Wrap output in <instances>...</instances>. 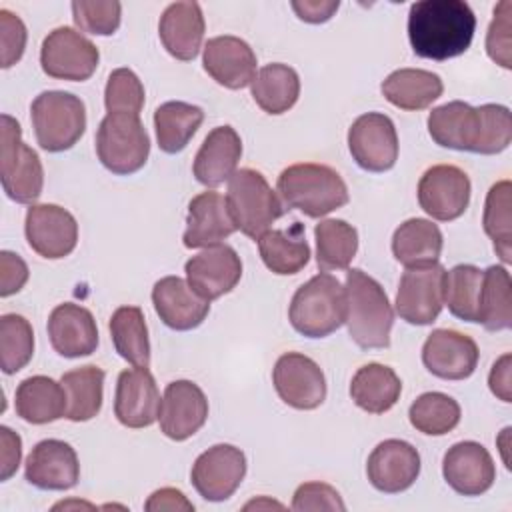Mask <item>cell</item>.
Returning <instances> with one entry per match:
<instances>
[{"label": "cell", "mask_w": 512, "mask_h": 512, "mask_svg": "<svg viewBox=\"0 0 512 512\" xmlns=\"http://www.w3.org/2000/svg\"><path fill=\"white\" fill-rule=\"evenodd\" d=\"M474 30L476 16L464 0H422L408 12V40L420 58L442 62L464 54Z\"/></svg>", "instance_id": "1"}, {"label": "cell", "mask_w": 512, "mask_h": 512, "mask_svg": "<svg viewBox=\"0 0 512 512\" xmlns=\"http://www.w3.org/2000/svg\"><path fill=\"white\" fill-rule=\"evenodd\" d=\"M346 320L348 334L364 350L388 348L394 324L392 304L378 280L360 268L346 272Z\"/></svg>", "instance_id": "2"}, {"label": "cell", "mask_w": 512, "mask_h": 512, "mask_svg": "<svg viewBox=\"0 0 512 512\" xmlns=\"http://www.w3.org/2000/svg\"><path fill=\"white\" fill-rule=\"evenodd\" d=\"M276 186L288 208L310 218H322L350 200L344 178L332 166L316 162H298L284 168Z\"/></svg>", "instance_id": "3"}, {"label": "cell", "mask_w": 512, "mask_h": 512, "mask_svg": "<svg viewBox=\"0 0 512 512\" xmlns=\"http://www.w3.org/2000/svg\"><path fill=\"white\" fill-rule=\"evenodd\" d=\"M288 320L306 338L330 336L346 320L344 286L328 272L312 276L294 292L288 306Z\"/></svg>", "instance_id": "4"}, {"label": "cell", "mask_w": 512, "mask_h": 512, "mask_svg": "<svg viewBox=\"0 0 512 512\" xmlns=\"http://www.w3.org/2000/svg\"><path fill=\"white\" fill-rule=\"evenodd\" d=\"M226 202L236 230L258 240L284 214V206L268 180L254 168H240L228 180Z\"/></svg>", "instance_id": "5"}, {"label": "cell", "mask_w": 512, "mask_h": 512, "mask_svg": "<svg viewBox=\"0 0 512 512\" xmlns=\"http://www.w3.org/2000/svg\"><path fill=\"white\" fill-rule=\"evenodd\" d=\"M30 120L42 150L64 152L84 136L86 106L70 92L46 90L32 100Z\"/></svg>", "instance_id": "6"}, {"label": "cell", "mask_w": 512, "mask_h": 512, "mask_svg": "<svg viewBox=\"0 0 512 512\" xmlns=\"http://www.w3.org/2000/svg\"><path fill=\"white\" fill-rule=\"evenodd\" d=\"M96 154L106 170L118 176L138 172L150 154V136L136 114H106L96 132Z\"/></svg>", "instance_id": "7"}, {"label": "cell", "mask_w": 512, "mask_h": 512, "mask_svg": "<svg viewBox=\"0 0 512 512\" xmlns=\"http://www.w3.org/2000/svg\"><path fill=\"white\" fill-rule=\"evenodd\" d=\"M0 178L6 196L18 204H34L44 186V168L34 148L22 142L20 124L2 114Z\"/></svg>", "instance_id": "8"}, {"label": "cell", "mask_w": 512, "mask_h": 512, "mask_svg": "<svg viewBox=\"0 0 512 512\" xmlns=\"http://www.w3.org/2000/svg\"><path fill=\"white\" fill-rule=\"evenodd\" d=\"M100 62L96 44L70 26H58L42 42L40 66L44 74L56 80L84 82Z\"/></svg>", "instance_id": "9"}, {"label": "cell", "mask_w": 512, "mask_h": 512, "mask_svg": "<svg viewBox=\"0 0 512 512\" xmlns=\"http://www.w3.org/2000/svg\"><path fill=\"white\" fill-rule=\"evenodd\" d=\"M444 266L440 262L406 268L396 292V314L414 326L432 324L444 306Z\"/></svg>", "instance_id": "10"}, {"label": "cell", "mask_w": 512, "mask_h": 512, "mask_svg": "<svg viewBox=\"0 0 512 512\" xmlns=\"http://www.w3.org/2000/svg\"><path fill=\"white\" fill-rule=\"evenodd\" d=\"M470 178L454 164L430 166L418 182L420 208L438 222L460 218L470 204Z\"/></svg>", "instance_id": "11"}, {"label": "cell", "mask_w": 512, "mask_h": 512, "mask_svg": "<svg viewBox=\"0 0 512 512\" xmlns=\"http://www.w3.org/2000/svg\"><path fill=\"white\" fill-rule=\"evenodd\" d=\"M246 476V456L232 444H214L202 452L190 470L194 490L208 502L228 500Z\"/></svg>", "instance_id": "12"}, {"label": "cell", "mask_w": 512, "mask_h": 512, "mask_svg": "<svg viewBox=\"0 0 512 512\" xmlns=\"http://www.w3.org/2000/svg\"><path fill=\"white\" fill-rule=\"evenodd\" d=\"M348 150L366 172H386L398 160V134L390 116L366 112L348 130Z\"/></svg>", "instance_id": "13"}, {"label": "cell", "mask_w": 512, "mask_h": 512, "mask_svg": "<svg viewBox=\"0 0 512 512\" xmlns=\"http://www.w3.org/2000/svg\"><path fill=\"white\" fill-rule=\"evenodd\" d=\"M272 384L280 400L296 410H314L326 400L322 368L300 352H286L276 360Z\"/></svg>", "instance_id": "14"}, {"label": "cell", "mask_w": 512, "mask_h": 512, "mask_svg": "<svg viewBox=\"0 0 512 512\" xmlns=\"http://www.w3.org/2000/svg\"><path fill=\"white\" fill-rule=\"evenodd\" d=\"M24 234L38 256L60 260L72 254L78 244V222L58 204H32L26 212Z\"/></svg>", "instance_id": "15"}, {"label": "cell", "mask_w": 512, "mask_h": 512, "mask_svg": "<svg viewBox=\"0 0 512 512\" xmlns=\"http://www.w3.org/2000/svg\"><path fill=\"white\" fill-rule=\"evenodd\" d=\"M478 344L468 334L436 328L422 346V362L430 374L442 380H466L478 366Z\"/></svg>", "instance_id": "16"}, {"label": "cell", "mask_w": 512, "mask_h": 512, "mask_svg": "<svg viewBox=\"0 0 512 512\" xmlns=\"http://www.w3.org/2000/svg\"><path fill=\"white\" fill-rule=\"evenodd\" d=\"M208 418V400L202 388L192 380H174L166 386L158 424L166 438L174 442L194 436Z\"/></svg>", "instance_id": "17"}, {"label": "cell", "mask_w": 512, "mask_h": 512, "mask_svg": "<svg viewBox=\"0 0 512 512\" xmlns=\"http://www.w3.org/2000/svg\"><path fill=\"white\" fill-rule=\"evenodd\" d=\"M188 284L208 302L232 292L242 278V260L228 244H214L192 256L186 266Z\"/></svg>", "instance_id": "18"}, {"label": "cell", "mask_w": 512, "mask_h": 512, "mask_svg": "<svg viewBox=\"0 0 512 512\" xmlns=\"http://www.w3.org/2000/svg\"><path fill=\"white\" fill-rule=\"evenodd\" d=\"M160 392L148 368H128L118 374L114 416L126 428H148L160 414Z\"/></svg>", "instance_id": "19"}, {"label": "cell", "mask_w": 512, "mask_h": 512, "mask_svg": "<svg viewBox=\"0 0 512 512\" xmlns=\"http://www.w3.org/2000/svg\"><path fill=\"white\" fill-rule=\"evenodd\" d=\"M442 476L454 492L462 496H480L492 488L496 480V464L480 442L464 440L446 450Z\"/></svg>", "instance_id": "20"}, {"label": "cell", "mask_w": 512, "mask_h": 512, "mask_svg": "<svg viewBox=\"0 0 512 512\" xmlns=\"http://www.w3.org/2000/svg\"><path fill=\"white\" fill-rule=\"evenodd\" d=\"M420 474L418 450L400 438L380 442L368 456L366 476L370 484L384 494L408 490Z\"/></svg>", "instance_id": "21"}, {"label": "cell", "mask_w": 512, "mask_h": 512, "mask_svg": "<svg viewBox=\"0 0 512 512\" xmlns=\"http://www.w3.org/2000/svg\"><path fill=\"white\" fill-rule=\"evenodd\" d=\"M24 476L40 490H70L80 478L76 450L64 440H40L26 458Z\"/></svg>", "instance_id": "22"}, {"label": "cell", "mask_w": 512, "mask_h": 512, "mask_svg": "<svg viewBox=\"0 0 512 512\" xmlns=\"http://www.w3.org/2000/svg\"><path fill=\"white\" fill-rule=\"evenodd\" d=\"M256 54L238 36H216L204 44L202 66L212 80L230 90H242L256 76Z\"/></svg>", "instance_id": "23"}, {"label": "cell", "mask_w": 512, "mask_h": 512, "mask_svg": "<svg viewBox=\"0 0 512 512\" xmlns=\"http://www.w3.org/2000/svg\"><path fill=\"white\" fill-rule=\"evenodd\" d=\"M152 304L158 318L178 332L200 326L210 312V302L180 276L160 278L152 288Z\"/></svg>", "instance_id": "24"}, {"label": "cell", "mask_w": 512, "mask_h": 512, "mask_svg": "<svg viewBox=\"0 0 512 512\" xmlns=\"http://www.w3.org/2000/svg\"><path fill=\"white\" fill-rule=\"evenodd\" d=\"M48 338L64 358L90 356L98 348V326L92 312L80 304H58L48 316Z\"/></svg>", "instance_id": "25"}, {"label": "cell", "mask_w": 512, "mask_h": 512, "mask_svg": "<svg viewBox=\"0 0 512 512\" xmlns=\"http://www.w3.org/2000/svg\"><path fill=\"white\" fill-rule=\"evenodd\" d=\"M234 232L236 226L230 216L226 196L218 194L216 190H206L190 200L186 230L182 236L186 248H208L222 244V240Z\"/></svg>", "instance_id": "26"}, {"label": "cell", "mask_w": 512, "mask_h": 512, "mask_svg": "<svg viewBox=\"0 0 512 512\" xmlns=\"http://www.w3.org/2000/svg\"><path fill=\"white\" fill-rule=\"evenodd\" d=\"M206 22L198 2H174L170 4L158 22V36L166 52L182 62H190L198 56L204 40Z\"/></svg>", "instance_id": "27"}, {"label": "cell", "mask_w": 512, "mask_h": 512, "mask_svg": "<svg viewBox=\"0 0 512 512\" xmlns=\"http://www.w3.org/2000/svg\"><path fill=\"white\" fill-rule=\"evenodd\" d=\"M242 156L240 134L232 126H216L196 152L192 172L206 188H216L230 180Z\"/></svg>", "instance_id": "28"}, {"label": "cell", "mask_w": 512, "mask_h": 512, "mask_svg": "<svg viewBox=\"0 0 512 512\" xmlns=\"http://www.w3.org/2000/svg\"><path fill=\"white\" fill-rule=\"evenodd\" d=\"M478 108L462 100H452L432 108L428 114V134L442 146L460 152H474L478 140Z\"/></svg>", "instance_id": "29"}, {"label": "cell", "mask_w": 512, "mask_h": 512, "mask_svg": "<svg viewBox=\"0 0 512 512\" xmlns=\"http://www.w3.org/2000/svg\"><path fill=\"white\" fill-rule=\"evenodd\" d=\"M66 392L62 382L50 376L24 378L14 394L16 414L30 424H48L58 418H66Z\"/></svg>", "instance_id": "30"}, {"label": "cell", "mask_w": 512, "mask_h": 512, "mask_svg": "<svg viewBox=\"0 0 512 512\" xmlns=\"http://www.w3.org/2000/svg\"><path fill=\"white\" fill-rule=\"evenodd\" d=\"M380 90L392 106L416 112L436 102L444 92V84L436 72L422 68H400L384 78Z\"/></svg>", "instance_id": "31"}, {"label": "cell", "mask_w": 512, "mask_h": 512, "mask_svg": "<svg viewBox=\"0 0 512 512\" xmlns=\"http://www.w3.org/2000/svg\"><path fill=\"white\" fill-rule=\"evenodd\" d=\"M442 246L444 238L440 228L426 218H408L392 236V254L404 268L436 264Z\"/></svg>", "instance_id": "32"}, {"label": "cell", "mask_w": 512, "mask_h": 512, "mask_svg": "<svg viewBox=\"0 0 512 512\" xmlns=\"http://www.w3.org/2000/svg\"><path fill=\"white\" fill-rule=\"evenodd\" d=\"M400 392L402 380L390 366L380 362L360 366L350 382V398L368 414L388 412L398 402Z\"/></svg>", "instance_id": "33"}, {"label": "cell", "mask_w": 512, "mask_h": 512, "mask_svg": "<svg viewBox=\"0 0 512 512\" xmlns=\"http://www.w3.org/2000/svg\"><path fill=\"white\" fill-rule=\"evenodd\" d=\"M258 252L264 266L280 276L300 272L312 256L300 222H294L288 230L264 232L258 238Z\"/></svg>", "instance_id": "34"}, {"label": "cell", "mask_w": 512, "mask_h": 512, "mask_svg": "<svg viewBox=\"0 0 512 512\" xmlns=\"http://www.w3.org/2000/svg\"><path fill=\"white\" fill-rule=\"evenodd\" d=\"M250 92L254 102L266 114H284L296 104L300 96L298 72L288 64H266L256 72L250 84Z\"/></svg>", "instance_id": "35"}, {"label": "cell", "mask_w": 512, "mask_h": 512, "mask_svg": "<svg viewBox=\"0 0 512 512\" xmlns=\"http://www.w3.org/2000/svg\"><path fill=\"white\" fill-rule=\"evenodd\" d=\"M204 122V110L200 106L170 100L156 108L154 130L162 152L176 154L188 146Z\"/></svg>", "instance_id": "36"}, {"label": "cell", "mask_w": 512, "mask_h": 512, "mask_svg": "<svg viewBox=\"0 0 512 512\" xmlns=\"http://www.w3.org/2000/svg\"><path fill=\"white\" fill-rule=\"evenodd\" d=\"M104 370L86 364L62 374L60 382L66 392V418L72 422H88L98 416L104 400Z\"/></svg>", "instance_id": "37"}, {"label": "cell", "mask_w": 512, "mask_h": 512, "mask_svg": "<svg viewBox=\"0 0 512 512\" xmlns=\"http://www.w3.org/2000/svg\"><path fill=\"white\" fill-rule=\"evenodd\" d=\"M110 338L116 352L132 366L148 368L150 340L148 326L140 306H120L110 316Z\"/></svg>", "instance_id": "38"}, {"label": "cell", "mask_w": 512, "mask_h": 512, "mask_svg": "<svg viewBox=\"0 0 512 512\" xmlns=\"http://www.w3.org/2000/svg\"><path fill=\"white\" fill-rule=\"evenodd\" d=\"M316 264L320 272L346 270L358 252V232L340 218L320 220L314 228Z\"/></svg>", "instance_id": "39"}, {"label": "cell", "mask_w": 512, "mask_h": 512, "mask_svg": "<svg viewBox=\"0 0 512 512\" xmlns=\"http://www.w3.org/2000/svg\"><path fill=\"white\" fill-rule=\"evenodd\" d=\"M478 322L488 332L508 330L512 326V282L506 266H488L482 278Z\"/></svg>", "instance_id": "40"}, {"label": "cell", "mask_w": 512, "mask_h": 512, "mask_svg": "<svg viewBox=\"0 0 512 512\" xmlns=\"http://www.w3.org/2000/svg\"><path fill=\"white\" fill-rule=\"evenodd\" d=\"M484 270L474 264H456L444 272V304L464 322H478Z\"/></svg>", "instance_id": "41"}, {"label": "cell", "mask_w": 512, "mask_h": 512, "mask_svg": "<svg viewBox=\"0 0 512 512\" xmlns=\"http://www.w3.org/2000/svg\"><path fill=\"white\" fill-rule=\"evenodd\" d=\"M510 194L512 184L510 180H500L490 186L484 202L482 226L486 236L492 240L496 256L504 264L512 262V214H510Z\"/></svg>", "instance_id": "42"}, {"label": "cell", "mask_w": 512, "mask_h": 512, "mask_svg": "<svg viewBox=\"0 0 512 512\" xmlns=\"http://www.w3.org/2000/svg\"><path fill=\"white\" fill-rule=\"evenodd\" d=\"M460 404L444 392L420 394L408 410L410 424L428 436H444L460 422Z\"/></svg>", "instance_id": "43"}, {"label": "cell", "mask_w": 512, "mask_h": 512, "mask_svg": "<svg viewBox=\"0 0 512 512\" xmlns=\"http://www.w3.org/2000/svg\"><path fill=\"white\" fill-rule=\"evenodd\" d=\"M34 354V330L20 314L0 318V366L4 374L20 372Z\"/></svg>", "instance_id": "44"}, {"label": "cell", "mask_w": 512, "mask_h": 512, "mask_svg": "<svg viewBox=\"0 0 512 512\" xmlns=\"http://www.w3.org/2000/svg\"><path fill=\"white\" fill-rule=\"evenodd\" d=\"M480 126L474 154H500L512 142V116L502 104H482L478 106Z\"/></svg>", "instance_id": "45"}, {"label": "cell", "mask_w": 512, "mask_h": 512, "mask_svg": "<svg viewBox=\"0 0 512 512\" xmlns=\"http://www.w3.org/2000/svg\"><path fill=\"white\" fill-rule=\"evenodd\" d=\"M144 86L130 68H116L110 72L104 88L106 112H124L140 116L144 106Z\"/></svg>", "instance_id": "46"}, {"label": "cell", "mask_w": 512, "mask_h": 512, "mask_svg": "<svg viewBox=\"0 0 512 512\" xmlns=\"http://www.w3.org/2000/svg\"><path fill=\"white\" fill-rule=\"evenodd\" d=\"M72 18L82 32L96 34V36H110L120 26L122 4L116 0H106V2L76 0L72 2Z\"/></svg>", "instance_id": "47"}, {"label": "cell", "mask_w": 512, "mask_h": 512, "mask_svg": "<svg viewBox=\"0 0 512 512\" xmlns=\"http://www.w3.org/2000/svg\"><path fill=\"white\" fill-rule=\"evenodd\" d=\"M486 54L498 66L512 68V2L502 0L486 32Z\"/></svg>", "instance_id": "48"}, {"label": "cell", "mask_w": 512, "mask_h": 512, "mask_svg": "<svg viewBox=\"0 0 512 512\" xmlns=\"http://www.w3.org/2000/svg\"><path fill=\"white\" fill-rule=\"evenodd\" d=\"M292 510H346V504L338 490L326 482H304L292 496Z\"/></svg>", "instance_id": "49"}, {"label": "cell", "mask_w": 512, "mask_h": 512, "mask_svg": "<svg viewBox=\"0 0 512 512\" xmlns=\"http://www.w3.org/2000/svg\"><path fill=\"white\" fill-rule=\"evenodd\" d=\"M26 38H28V32L20 16L2 8L0 10V46H2L0 66L2 68H10L22 58L26 48Z\"/></svg>", "instance_id": "50"}, {"label": "cell", "mask_w": 512, "mask_h": 512, "mask_svg": "<svg viewBox=\"0 0 512 512\" xmlns=\"http://www.w3.org/2000/svg\"><path fill=\"white\" fill-rule=\"evenodd\" d=\"M30 270L28 264L10 250L0 252V296H12L24 288L28 282Z\"/></svg>", "instance_id": "51"}, {"label": "cell", "mask_w": 512, "mask_h": 512, "mask_svg": "<svg viewBox=\"0 0 512 512\" xmlns=\"http://www.w3.org/2000/svg\"><path fill=\"white\" fill-rule=\"evenodd\" d=\"M0 480L6 482L12 474H16L22 458V440L8 426L0 428Z\"/></svg>", "instance_id": "52"}, {"label": "cell", "mask_w": 512, "mask_h": 512, "mask_svg": "<svg viewBox=\"0 0 512 512\" xmlns=\"http://www.w3.org/2000/svg\"><path fill=\"white\" fill-rule=\"evenodd\" d=\"M488 386L498 400L512 402V356L508 352L492 364V370L488 374Z\"/></svg>", "instance_id": "53"}, {"label": "cell", "mask_w": 512, "mask_h": 512, "mask_svg": "<svg viewBox=\"0 0 512 512\" xmlns=\"http://www.w3.org/2000/svg\"><path fill=\"white\" fill-rule=\"evenodd\" d=\"M144 508L148 512H160V510H170V512L188 510L190 512V510H194V504L178 488H160L150 494Z\"/></svg>", "instance_id": "54"}, {"label": "cell", "mask_w": 512, "mask_h": 512, "mask_svg": "<svg viewBox=\"0 0 512 512\" xmlns=\"http://www.w3.org/2000/svg\"><path fill=\"white\" fill-rule=\"evenodd\" d=\"M292 10L298 14L300 20L308 22V24H320L326 22L334 16V12L338 10L340 2L330 0V2H320V0H304V2H292L290 4Z\"/></svg>", "instance_id": "55"}]
</instances>
